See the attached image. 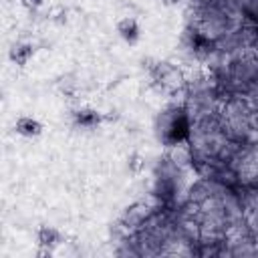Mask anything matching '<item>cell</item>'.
I'll use <instances>...</instances> for the list:
<instances>
[{
	"mask_svg": "<svg viewBox=\"0 0 258 258\" xmlns=\"http://www.w3.org/2000/svg\"><path fill=\"white\" fill-rule=\"evenodd\" d=\"M191 123L194 121H191L183 101L181 103H171L155 119L157 139L167 147H173V145H179V143H187L189 135H191Z\"/></svg>",
	"mask_w": 258,
	"mask_h": 258,
	"instance_id": "cell-1",
	"label": "cell"
},
{
	"mask_svg": "<svg viewBox=\"0 0 258 258\" xmlns=\"http://www.w3.org/2000/svg\"><path fill=\"white\" fill-rule=\"evenodd\" d=\"M153 214V210L145 204V202H139V204H133L131 208H127L125 212H123V216L119 218V228L129 236V234H135L143 224H145V220L149 218Z\"/></svg>",
	"mask_w": 258,
	"mask_h": 258,
	"instance_id": "cell-3",
	"label": "cell"
},
{
	"mask_svg": "<svg viewBox=\"0 0 258 258\" xmlns=\"http://www.w3.org/2000/svg\"><path fill=\"white\" fill-rule=\"evenodd\" d=\"M127 167L133 175H139L143 169H145V157L139 153V151H133L129 157H127Z\"/></svg>",
	"mask_w": 258,
	"mask_h": 258,
	"instance_id": "cell-9",
	"label": "cell"
},
{
	"mask_svg": "<svg viewBox=\"0 0 258 258\" xmlns=\"http://www.w3.org/2000/svg\"><path fill=\"white\" fill-rule=\"evenodd\" d=\"M14 131H16L18 135H22V137H38V135L44 131V125H42L38 119H34V117L22 115V117L16 119Z\"/></svg>",
	"mask_w": 258,
	"mask_h": 258,
	"instance_id": "cell-8",
	"label": "cell"
},
{
	"mask_svg": "<svg viewBox=\"0 0 258 258\" xmlns=\"http://www.w3.org/2000/svg\"><path fill=\"white\" fill-rule=\"evenodd\" d=\"M34 54H36V44H34V42H26V40L14 42V44L10 46V50H8V58H10V62L16 64V67H26L28 60H30Z\"/></svg>",
	"mask_w": 258,
	"mask_h": 258,
	"instance_id": "cell-6",
	"label": "cell"
},
{
	"mask_svg": "<svg viewBox=\"0 0 258 258\" xmlns=\"http://www.w3.org/2000/svg\"><path fill=\"white\" fill-rule=\"evenodd\" d=\"M71 117H73V123L77 127H83V129H95L103 123H113L117 121L119 115H107V113H101L97 109H91V107H75L71 111Z\"/></svg>",
	"mask_w": 258,
	"mask_h": 258,
	"instance_id": "cell-4",
	"label": "cell"
},
{
	"mask_svg": "<svg viewBox=\"0 0 258 258\" xmlns=\"http://www.w3.org/2000/svg\"><path fill=\"white\" fill-rule=\"evenodd\" d=\"M62 242H64V234L54 226H40L36 230L38 256H50Z\"/></svg>",
	"mask_w": 258,
	"mask_h": 258,
	"instance_id": "cell-5",
	"label": "cell"
},
{
	"mask_svg": "<svg viewBox=\"0 0 258 258\" xmlns=\"http://www.w3.org/2000/svg\"><path fill=\"white\" fill-rule=\"evenodd\" d=\"M163 6H177V4H181L183 0H159Z\"/></svg>",
	"mask_w": 258,
	"mask_h": 258,
	"instance_id": "cell-11",
	"label": "cell"
},
{
	"mask_svg": "<svg viewBox=\"0 0 258 258\" xmlns=\"http://www.w3.org/2000/svg\"><path fill=\"white\" fill-rule=\"evenodd\" d=\"M20 4H22L26 10L32 12V10H38V8L44 4V0H20Z\"/></svg>",
	"mask_w": 258,
	"mask_h": 258,
	"instance_id": "cell-10",
	"label": "cell"
},
{
	"mask_svg": "<svg viewBox=\"0 0 258 258\" xmlns=\"http://www.w3.org/2000/svg\"><path fill=\"white\" fill-rule=\"evenodd\" d=\"M145 69H147V75L151 79V85L157 87L159 91L169 93V95L185 93V73L177 64H173L169 60H151V58H147Z\"/></svg>",
	"mask_w": 258,
	"mask_h": 258,
	"instance_id": "cell-2",
	"label": "cell"
},
{
	"mask_svg": "<svg viewBox=\"0 0 258 258\" xmlns=\"http://www.w3.org/2000/svg\"><path fill=\"white\" fill-rule=\"evenodd\" d=\"M117 34L127 42V44H135L141 38V26L137 22V18L133 16H125L117 22Z\"/></svg>",
	"mask_w": 258,
	"mask_h": 258,
	"instance_id": "cell-7",
	"label": "cell"
}]
</instances>
